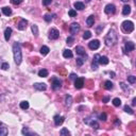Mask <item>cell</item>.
<instances>
[{
  "instance_id": "6da1fadb",
  "label": "cell",
  "mask_w": 136,
  "mask_h": 136,
  "mask_svg": "<svg viewBox=\"0 0 136 136\" xmlns=\"http://www.w3.org/2000/svg\"><path fill=\"white\" fill-rule=\"evenodd\" d=\"M117 41H118V36H117V33L114 29H111L108 31V33L106 34V36L104 37V42H105V45L107 47H113L117 44Z\"/></svg>"
},
{
  "instance_id": "7a4b0ae2",
  "label": "cell",
  "mask_w": 136,
  "mask_h": 136,
  "mask_svg": "<svg viewBox=\"0 0 136 136\" xmlns=\"http://www.w3.org/2000/svg\"><path fill=\"white\" fill-rule=\"evenodd\" d=\"M13 55H14V61L16 65H20L22 61V53H21V47L20 44L15 42L13 44Z\"/></svg>"
},
{
  "instance_id": "3957f363",
  "label": "cell",
  "mask_w": 136,
  "mask_h": 136,
  "mask_svg": "<svg viewBox=\"0 0 136 136\" xmlns=\"http://www.w3.org/2000/svg\"><path fill=\"white\" fill-rule=\"evenodd\" d=\"M121 28L126 33H131V32L134 30V23L131 20H125L121 23Z\"/></svg>"
},
{
  "instance_id": "277c9868",
  "label": "cell",
  "mask_w": 136,
  "mask_h": 136,
  "mask_svg": "<svg viewBox=\"0 0 136 136\" xmlns=\"http://www.w3.org/2000/svg\"><path fill=\"white\" fill-rule=\"evenodd\" d=\"M80 29H81V27H80V24L78 22H72L70 24V27H69V31H70V33L72 35H76V34L79 33Z\"/></svg>"
},
{
  "instance_id": "5b68a950",
  "label": "cell",
  "mask_w": 136,
  "mask_h": 136,
  "mask_svg": "<svg viewBox=\"0 0 136 136\" xmlns=\"http://www.w3.org/2000/svg\"><path fill=\"white\" fill-rule=\"evenodd\" d=\"M84 122L87 125V126H89V127H92L93 129H96V130H98V129L100 128L99 127V123L97 122L95 119H90V118H85L84 119Z\"/></svg>"
},
{
  "instance_id": "8992f818",
  "label": "cell",
  "mask_w": 136,
  "mask_h": 136,
  "mask_svg": "<svg viewBox=\"0 0 136 136\" xmlns=\"http://www.w3.org/2000/svg\"><path fill=\"white\" fill-rule=\"evenodd\" d=\"M48 37H49V40H51V41H54V40H57V38L60 37V32L57 31L56 29H54V28H52V29H50V31H49V35H48Z\"/></svg>"
},
{
  "instance_id": "52a82bcc",
  "label": "cell",
  "mask_w": 136,
  "mask_h": 136,
  "mask_svg": "<svg viewBox=\"0 0 136 136\" xmlns=\"http://www.w3.org/2000/svg\"><path fill=\"white\" fill-rule=\"evenodd\" d=\"M51 85H52L53 90H57L62 87V82L60 81V79H57V78H52V79H51Z\"/></svg>"
},
{
  "instance_id": "ba28073f",
  "label": "cell",
  "mask_w": 136,
  "mask_h": 136,
  "mask_svg": "<svg viewBox=\"0 0 136 136\" xmlns=\"http://www.w3.org/2000/svg\"><path fill=\"white\" fill-rule=\"evenodd\" d=\"M104 12H105V14L107 15H111V14H115V12H116V6L112 3H109L107 4L105 8H104Z\"/></svg>"
},
{
  "instance_id": "9c48e42d",
  "label": "cell",
  "mask_w": 136,
  "mask_h": 136,
  "mask_svg": "<svg viewBox=\"0 0 136 136\" xmlns=\"http://www.w3.org/2000/svg\"><path fill=\"white\" fill-rule=\"evenodd\" d=\"M27 27H28V20H26V19H20L19 22L17 23V29L20 30V31L26 30Z\"/></svg>"
},
{
  "instance_id": "30bf717a",
  "label": "cell",
  "mask_w": 136,
  "mask_h": 136,
  "mask_svg": "<svg viewBox=\"0 0 136 136\" xmlns=\"http://www.w3.org/2000/svg\"><path fill=\"white\" fill-rule=\"evenodd\" d=\"M88 47H89V49H92V50L99 49V47H100V42L98 40H94V41L88 43Z\"/></svg>"
},
{
  "instance_id": "8fae6325",
  "label": "cell",
  "mask_w": 136,
  "mask_h": 136,
  "mask_svg": "<svg viewBox=\"0 0 136 136\" xmlns=\"http://www.w3.org/2000/svg\"><path fill=\"white\" fill-rule=\"evenodd\" d=\"M53 120H54V125L56 127L61 126L64 121H65V117H63V116H60V115H55L53 117Z\"/></svg>"
},
{
  "instance_id": "7c38bea8",
  "label": "cell",
  "mask_w": 136,
  "mask_h": 136,
  "mask_svg": "<svg viewBox=\"0 0 136 136\" xmlns=\"http://www.w3.org/2000/svg\"><path fill=\"white\" fill-rule=\"evenodd\" d=\"M84 86V78H77L75 80V87L77 89H81Z\"/></svg>"
},
{
  "instance_id": "4fadbf2b",
  "label": "cell",
  "mask_w": 136,
  "mask_h": 136,
  "mask_svg": "<svg viewBox=\"0 0 136 136\" xmlns=\"http://www.w3.org/2000/svg\"><path fill=\"white\" fill-rule=\"evenodd\" d=\"M134 49H135V45H134V43H132V42H127V43H126L125 48H123V50L126 51V53L131 52V51H133Z\"/></svg>"
},
{
  "instance_id": "5bb4252c",
  "label": "cell",
  "mask_w": 136,
  "mask_h": 136,
  "mask_svg": "<svg viewBox=\"0 0 136 136\" xmlns=\"http://www.w3.org/2000/svg\"><path fill=\"white\" fill-rule=\"evenodd\" d=\"M100 56H101V55H99V54H95L94 61H93V63H92V68H93V70H97V69H98V64H99V59H100Z\"/></svg>"
},
{
  "instance_id": "9a60e30c",
  "label": "cell",
  "mask_w": 136,
  "mask_h": 136,
  "mask_svg": "<svg viewBox=\"0 0 136 136\" xmlns=\"http://www.w3.org/2000/svg\"><path fill=\"white\" fill-rule=\"evenodd\" d=\"M33 86L36 90H40V92H44V90L47 89V85L45 83H34Z\"/></svg>"
},
{
  "instance_id": "2e32d148",
  "label": "cell",
  "mask_w": 136,
  "mask_h": 136,
  "mask_svg": "<svg viewBox=\"0 0 136 136\" xmlns=\"http://www.w3.org/2000/svg\"><path fill=\"white\" fill-rule=\"evenodd\" d=\"M76 52H77V54H79V55H82V56H87V54H86V51H85V49H84L82 46H77L76 47Z\"/></svg>"
},
{
  "instance_id": "e0dca14e",
  "label": "cell",
  "mask_w": 136,
  "mask_h": 136,
  "mask_svg": "<svg viewBox=\"0 0 136 136\" xmlns=\"http://www.w3.org/2000/svg\"><path fill=\"white\" fill-rule=\"evenodd\" d=\"M11 34H12V28L8 27L5 30H4V40L6 42H9L10 41V38H11Z\"/></svg>"
},
{
  "instance_id": "ac0fdd59",
  "label": "cell",
  "mask_w": 136,
  "mask_h": 136,
  "mask_svg": "<svg viewBox=\"0 0 136 136\" xmlns=\"http://www.w3.org/2000/svg\"><path fill=\"white\" fill-rule=\"evenodd\" d=\"M63 56L65 57V59H71V57L73 56V53L70 49H65L63 51Z\"/></svg>"
},
{
  "instance_id": "d6986e66",
  "label": "cell",
  "mask_w": 136,
  "mask_h": 136,
  "mask_svg": "<svg viewBox=\"0 0 136 136\" xmlns=\"http://www.w3.org/2000/svg\"><path fill=\"white\" fill-rule=\"evenodd\" d=\"M94 23H95V16L94 15L88 16L86 19V24L88 27H94Z\"/></svg>"
},
{
  "instance_id": "ffe728a7",
  "label": "cell",
  "mask_w": 136,
  "mask_h": 136,
  "mask_svg": "<svg viewBox=\"0 0 136 136\" xmlns=\"http://www.w3.org/2000/svg\"><path fill=\"white\" fill-rule=\"evenodd\" d=\"M73 6H75V9H77L78 11H82V10H84V8H85V4H84L83 2H81V1H77V2H75Z\"/></svg>"
},
{
  "instance_id": "44dd1931",
  "label": "cell",
  "mask_w": 136,
  "mask_h": 136,
  "mask_svg": "<svg viewBox=\"0 0 136 136\" xmlns=\"http://www.w3.org/2000/svg\"><path fill=\"white\" fill-rule=\"evenodd\" d=\"M71 104H72V97H71L70 95L65 96V105L67 107H70Z\"/></svg>"
},
{
  "instance_id": "7402d4cb",
  "label": "cell",
  "mask_w": 136,
  "mask_h": 136,
  "mask_svg": "<svg viewBox=\"0 0 136 136\" xmlns=\"http://www.w3.org/2000/svg\"><path fill=\"white\" fill-rule=\"evenodd\" d=\"M131 13V6L129 5V4H126L123 8H122V14H123L125 16H127V15H129Z\"/></svg>"
},
{
  "instance_id": "603a6c76",
  "label": "cell",
  "mask_w": 136,
  "mask_h": 136,
  "mask_svg": "<svg viewBox=\"0 0 136 136\" xmlns=\"http://www.w3.org/2000/svg\"><path fill=\"white\" fill-rule=\"evenodd\" d=\"M1 10H2L3 15H5V16H11L12 15V10H11V8H9V6H3Z\"/></svg>"
},
{
  "instance_id": "cb8c5ba5",
  "label": "cell",
  "mask_w": 136,
  "mask_h": 136,
  "mask_svg": "<svg viewBox=\"0 0 136 136\" xmlns=\"http://www.w3.org/2000/svg\"><path fill=\"white\" fill-rule=\"evenodd\" d=\"M108 62H109V60H108L107 56H100L99 64H101V65H107Z\"/></svg>"
},
{
  "instance_id": "d4e9b609",
  "label": "cell",
  "mask_w": 136,
  "mask_h": 136,
  "mask_svg": "<svg viewBox=\"0 0 136 136\" xmlns=\"http://www.w3.org/2000/svg\"><path fill=\"white\" fill-rule=\"evenodd\" d=\"M48 75H49V72L47 69H41L38 71V77H41V78H46V77H48Z\"/></svg>"
},
{
  "instance_id": "484cf974",
  "label": "cell",
  "mask_w": 136,
  "mask_h": 136,
  "mask_svg": "<svg viewBox=\"0 0 136 136\" xmlns=\"http://www.w3.org/2000/svg\"><path fill=\"white\" fill-rule=\"evenodd\" d=\"M113 87H114V84L111 82V81H105L104 82V88L105 89H107V90H111V89H113Z\"/></svg>"
},
{
  "instance_id": "4316f807",
  "label": "cell",
  "mask_w": 136,
  "mask_h": 136,
  "mask_svg": "<svg viewBox=\"0 0 136 136\" xmlns=\"http://www.w3.org/2000/svg\"><path fill=\"white\" fill-rule=\"evenodd\" d=\"M49 51H50L49 47H47V46H43V47L41 48V54H43V55H47V54L49 53Z\"/></svg>"
},
{
  "instance_id": "83f0119b",
  "label": "cell",
  "mask_w": 136,
  "mask_h": 136,
  "mask_svg": "<svg viewBox=\"0 0 136 136\" xmlns=\"http://www.w3.org/2000/svg\"><path fill=\"white\" fill-rule=\"evenodd\" d=\"M31 30H32V33L34 34V36H38V27L36 24H32L31 26Z\"/></svg>"
},
{
  "instance_id": "f1b7e54d",
  "label": "cell",
  "mask_w": 136,
  "mask_h": 136,
  "mask_svg": "<svg viewBox=\"0 0 136 136\" xmlns=\"http://www.w3.org/2000/svg\"><path fill=\"white\" fill-rule=\"evenodd\" d=\"M8 130H6V128L3 126V125H1V128H0V136H6L8 135Z\"/></svg>"
},
{
  "instance_id": "f546056e",
  "label": "cell",
  "mask_w": 136,
  "mask_h": 136,
  "mask_svg": "<svg viewBox=\"0 0 136 136\" xmlns=\"http://www.w3.org/2000/svg\"><path fill=\"white\" fill-rule=\"evenodd\" d=\"M120 87H121L122 89H123L126 93H131V89L129 88V86L127 85L126 83H123V82H120Z\"/></svg>"
},
{
  "instance_id": "4dcf8cb0",
  "label": "cell",
  "mask_w": 136,
  "mask_h": 136,
  "mask_svg": "<svg viewBox=\"0 0 136 136\" xmlns=\"http://www.w3.org/2000/svg\"><path fill=\"white\" fill-rule=\"evenodd\" d=\"M21 133H22V135H36V133L30 132V131H29V128H26V127L21 130Z\"/></svg>"
},
{
  "instance_id": "1f68e13d",
  "label": "cell",
  "mask_w": 136,
  "mask_h": 136,
  "mask_svg": "<svg viewBox=\"0 0 136 136\" xmlns=\"http://www.w3.org/2000/svg\"><path fill=\"white\" fill-rule=\"evenodd\" d=\"M60 135L61 136H69L70 135V132L67 130L66 128H63L62 130H61V132H60Z\"/></svg>"
},
{
  "instance_id": "d6a6232c",
  "label": "cell",
  "mask_w": 136,
  "mask_h": 136,
  "mask_svg": "<svg viewBox=\"0 0 136 136\" xmlns=\"http://www.w3.org/2000/svg\"><path fill=\"white\" fill-rule=\"evenodd\" d=\"M29 102L28 101H21L20 102V108H22V109H28L29 108Z\"/></svg>"
},
{
  "instance_id": "836d02e7",
  "label": "cell",
  "mask_w": 136,
  "mask_h": 136,
  "mask_svg": "<svg viewBox=\"0 0 136 136\" xmlns=\"http://www.w3.org/2000/svg\"><path fill=\"white\" fill-rule=\"evenodd\" d=\"M113 105L114 106H120L121 105V100L119 98H114L113 99Z\"/></svg>"
},
{
  "instance_id": "e575fe53",
  "label": "cell",
  "mask_w": 136,
  "mask_h": 136,
  "mask_svg": "<svg viewBox=\"0 0 136 136\" xmlns=\"http://www.w3.org/2000/svg\"><path fill=\"white\" fill-rule=\"evenodd\" d=\"M123 111L126 112V113H128V114H130V115H133L134 114V112H133V109L129 106V105H125V107H123Z\"/></svg>"
},
{
  "instance_id": "d590c367",
  "label": "cell",
  "mask_w": 136,
  "mask_h": 136,
  "mask_svg": "<svg viewBox=\"0 0 136 136\" xmlns=\"http://www.w3.org/2000/svg\"><path fill=\"white\" fill-rule=\"evenodd\" d=\"M76 63H77V66H82L84 63H85V60L82 59V57H78L76 60Z\"/></svg>"
},
{
  "instance_id": "8d00e7d4",
  "label": "cell",
  "mask_w": 136,
  "mask_h": 136,
  "mask_svg": "<svg viewBox=\"0 0 136 136\" xmlns=\"http://www.w3.org/2000/svg\"><path fill=\"white\" fill-rule=\"evenodd\" d=\"M128 82L130 84H135L136 83V77L134 76H129L128 77Z\"/></svg>"
},
{
  "instance_id": "74e56055",
  "label": "cell",
  "mask_w": 136,
  "mask_h": 136,
  "mask_svg": "<svg viewBox=\"0 0 136 136\" xmlns=\"http://www.w3.org/2000/svg\"><path fill=\"white\" fill-rule=\"evenodd\" d=\"M73 43H75V38H73V36H68V37L66 38V44L69 45V46H70V45H72Z\"/></svg>"
},
{
  "instance_id": "f35d334b",
  "label": "cell",
  "mask_w": 136,
  "mask_h": 136,
  "mask_svg": "<svg viewBox=\"0 0 136 136\" xmlns=\"http://www.w3.org/2000/svg\"><path fill=\"white\" fill-rule=\"evenodd\" d=\"M92 37V32L90 31H85L84 32V34H83V38L84 40H88V38Z\"/></svg>"
},
{
  "instance_id": "ab89813d",
  "label": "cell",
  "mask_w": 136,
  "mask_h": 136,
  "mask_svg": "<svg viewBox=\"0 0 136 136\" xmlns=\"http://www.w3.org/2000/svg\"><path fill=\"white\" fill-rule=\"evenodd\" d=\"M106 118H107V116H106L105 113H101V114L99 115V119H100L101 121H106Z\"/></svg>"
},
{
  "instance_id": "60d3db41",
  "label": "cell",
  "mask_w": 136,
  "mask_h": 136,
  "mask_svg": "<svg viewBox=\"0 0 136 136\" xmlns=\"http://www.w3.org/2000/svg\"><path fill=\"white\" fill-rule=\"evenodd\" d=\"M10 68V65H9V63H6V62H3L2 63V65H1V69L2 70H8Z\"/></svg>"
},
{
  "instance_id": "b9f144b4",
  "label": "cell",
  "mask_w": 136,
  "mask_h": 136,
  "mask_svg": "<svg viewBox=\"0 0 136 136\" xmlns=\"http://www.w3.org/2000/svg\"><path fill=\"white\" fill-rule=\"evenodd\" d=\"M68 15H69L70 17H77V11H75V10H70V11L68 12Z\"/></svg>"
},
{
  "instance_id": "7bdbcfd3",
  "label": "cell",
  "mask_w": 136,
  "mask_h": 136,
  "mask_svg": "<svg viewBox=\"0 0 136 136\" xmlns=\"http://www.w3.org/2000/svg\"><path fill=\"white\" fill-rule=\"evenodd\" d=\"M44 19H45V21L50 22V21H51V19H52V17H51V15H49V14H46V15L44 16Z\"/></svg>"
},
{
  "instance_id": "ee69618b",
  "label": "cell",
  "mask_w": 136,
  "mask_h": 136,
  "mask_svg": "<svg viewBox=\"0 0 136 136\" xmlns=\"http://www.w3.org/2000/svg\"><path fill=\"white\" fill-rule=\"evenodd\" d=\"M22 1H23V0H11L12 4H14V5H18V4H20Z\"/></svg>"
},
{
  "instance_id": "f6af8a7d",
  "label": "cell",
  "mask_w": 136,
  "mask_h": 136,
  "mask_svg": "<svg viewBox=\"0 0 136 136\" xmlns=\"http://www.w3.org/2000/svg\"><path fill=\"white\" fill-rule=\"evenodd\" d=\"M51 3H52V0H43V4H44L45 6H48V5H50Z\"/></svg>"
},
{
  "instance_id": "bcb514c9",
  "label": "cell",
  "mask_w": 136,
  "mask_h": 136,
  "mask_svg": "<svg viewBox=\"0 0 136 136\" xmlns=\"http://www.w3.org/2000/svg\"><path fill=\"white\" fill-rule=\"evenodd\" d=\"M101 30H103V26H102V24H100L99 27H98V29H97V33H100Z\"/></svg>"
},
{
  "instance_id": "7dc6e473",
  "label": "cell",
  "mask_w": 136,
  "mask_h": 136,
  "mask_svg": "<svg viewBox=\"0 0 136 136\" xmlns=\"http://www.w3.org/2000/svg\"><path fill=\"white\" fill-rule=\"evenodd\" d=\"M120 123H121V122H120V120H119L118 118H116V120H115V125H116V126H119Z\"/></svg>"
},
{
  "instance_id": "c3c4849f",
  "label": "cell",
  "mask_w": 136,
  "mask_h": 136,
  "mask_svg": "<svg viewBox=\"0 0 136 136\" xmlns=\"http://www.w3.org/2000/svg\"><path fill=\"white\" fill-rule=\"evenodd\" d=\"M69 78H70V79H72V80H73V79H75V80H76V79H77V76H76V75H75V73H71V75H70V77H69Z\"/></svg>"
},
{
  "instance_id": "681fc988",
  "label": "cell",
  "mask_w": 136,
  "mask_h": 136,
  "mask_svg": "<svg viewBox=\"0 0 136 136\" xmlns=\"http://www.w3.org/2000/svg\"><path fill=\"white\" fill-rule=\"evenodd\" d=\"M108 100H109V97H104V98H103V102H104V103L108 102Z\"/></svg>"
},
{
  "instance_id": "f907efd6",
  "label": "cell",
  "mask_w": 136,
  "mask_h": 136,
  "mask_svg": "<svg viewBox=\"0 0 136 136\" xmlns=\"http://www.w3.org/2000/svg\"><path fill=\"white\" fill-rule=\"evenodd\" d=\"M132 105L133 106H136V98H133V100H132Z\"/></svg>"
},
{
  "instance_id": "816d5d0a",
  "label": "cell",
  "mask_w": 136,
  "mask_h": 136,
  "mask_svg": "<svg viewBox=\"0 0 136 136\" xmlns=\"http://www.w3.org/2000/svg\"><path fill=\"white\" fill-rule=\"evenodd\" d=\"M109 75H111V76H112L111 78H115V73L113 72V71H112V72H109Z\"/></svg>"
},
{
  "instance_id": "f5cc1de1",
  "label": "cell",
  "mask_w": 136,
  "mask_h": 136,
  "mask_svg": "<svg viewBox=\"0 0 136 136\" xmlns=\"http://www.w3.org/2000/svg\"><path fill=\"white\" fill-rule=\"evenodd\" d=\"M121 1H122V2H128L129 0H121Z\"/></svg>"
},
{
  "instance_id": "db71d44e",
  "label": "cell",
  "mask_w": 136,
  "mask_h": 136,
  "mask_svg": "<svg viewBox=\"0 0 136 136\" xmlns=\"http://www.w3.org/2000/svg\"><path fill=\"white\" fill-rule=\"evenodd\" d=\"M85 1H86V2H89V1H92V0H85Z\"/></svg>"
},
{
  "instance_id": "11a10c76",
  "label": "cell",
  "mask_w": 136,
  "mask_h": 136,
  "mask_svg": "<svg viewBox=\"0 0 136 136\" xmlns=\"http://www.w3.org/2000/svg\"><path fill=\"white\" fill-rule=\"evenodd\" d=\"M134 3H135V5H136V0H134Z\"/></svg>"
},
{
  "instance_id": "9f6ffc18",
  "label": "cell",
  "mask_w": 136,
  "mask_h": 136,
  "mask_svg": "<svg viewBox=\"0 0 136 136\" xmlns=\"http://www.w3.org/2000/svg\"><path fill=\"white\" fill-rule=\"evenodd\" d=\"M135 66H136V61H135Z\"/></svg>"
}]
</instances>
